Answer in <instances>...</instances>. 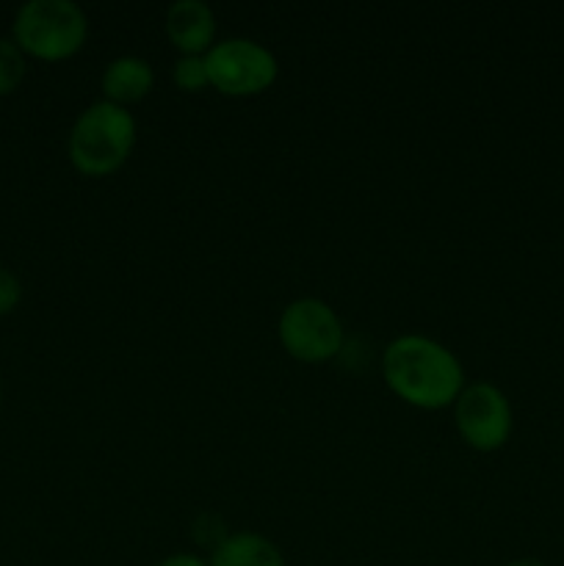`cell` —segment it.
<instances>
[{
	"label": "cell",
	"instance_id": "obj_13",
	"mask_svg": "<svg viewBox=\"0 0 564 566\" xmlns=\"http://www.w3.org/2000/svg\"><path fill=\"white\" fill-rule=\"evenodd\" d=\"M20 302H22V282L17 280L14 271L0 265V315L14 313Z\"/></svg>",
	"mask_w": 564,
	"mask_h": 566
},
{
	"label": "cell",
	"instance_id": "obj_3",
	"mask_svg": "<svg viewBox=\"0 0 564 566\" xmlns=\"http://www.w3.org/2000/svg\"><path fill=\"white\" fill-rule=\"evenodd\" d=\"M11 39L39 61H66L88 39V17L75 0H28L17 9Z\"/></svg>",
	"mask_w": 564,
	"mask_h": 566
},
{
	"label": "cell",
	"instance_id": "obj_5",
	"mask_svg": "<svg viewBox=\"0 0 564 566\" xmlns=\"http://www.w3.org/2000/svg\"><path fill=\"white\" fill-rule=\"evenodd\" d=\"M210 88L224 97H254L280 77V61L265 44L249 36H230L205 53Z\"/></svg>",
	"mask_w": 564,
	"mask_h": 566
},
{
	"label": "cell",
	"instance_id": "obj_2",
	"mask_svg": "<svg viewBox=\"0 0 564 566\" xmlns=\"http://www.w3.org/2000/svg\"><path fill=\"white\" fill-rule=\"evenodd\" d=\"M138 125L127 108L114 103H97L81 111L66 138V155L77 175L111 177L130 160L136 147Z\"/></svg>",
	"mask_w": 564,
	"mask_h": 566
},
{
	"label": "cell",
	"instance_id": "obj_14",
	"mask_svg": "<svg viewBox=\"0 0 564 566\" xmlns=\"http://www.w3.org/2000/svg\"><path fill=\"white\" fill-rule=\"evenodd\" d=\"M155 566H210L208 558L197 556V553H171V556L160 558Z\"/></svg>",
	"mask_w": 564,
	"mask_h": 566
},
{
	"label": "cell",
	"instance_id": "obj_12",
	"mask_svg": "<svg viewBox=\"0 0 564 566\" xmlns=\"http://www.w3.org/2000/svg\"><path fill=\"white\" fill-rule=\"evenodd\" d=\"M191 536L199 547H205L208 553H213L216 547H219L221 542L230 536V531H227L224 520L216 517V514H199L191 525Z\"/></svg>",
	"mask_w": 564,
	"mask_h": 566
},
{
	"label": "cell",
	"instance_id": "obj_15",
	"mask_svg": "<svg viewBox=\"0 0 564 566\" xmlns=\"http://www.w3.org/2000/svg\"><path fill=\"white\" fill-rule=\"evenodd\" d=\"M503 566H551V564L540 562V558H514V562H509Z\"/></svg>",
	"mask_w": 564,
	"mask_h": 566
},
{
	"label": "cell",
	"instance_id": "obj_10",
	"mask_svg": "<svg viewBox=\"0 0 564 566\" xmlns=\"http://www.w3.org/2000/svg\"><path fill=\"white\" fill-rule=\"evenodd\" d=\"M28 61L20 44L9 36H0V97L17 92L20 83L25 81Z\"/></svg>",
	"mask_w": 564,
	"mask_h": 566
},
{
	"label": "cell",
	"instance_id": "obj_8",
	"mask_svg": "<svg viewBox=\"0 0 564 566\" xmlns=\"http://www.w3.org/2000/svg\"><path fill=\"white\" fill-rule=\"evenodd\" d=\"M155 86V70L142 55H119L108 61V66L100 75V88H103L105 103H114L119 108L142 103L149 97Z\"/></svg>",
	"mask_w": 564,
	"mask_h": 566
},
{
	"label": "cell",
	"instance_id": "obj_6",
	"mask_svg": "<svg viewBox=\"0 0 564 566\" xmlns=\"http://www.w3.org/2000/svg\"><path fill=\"white\" fill-rule=\"evenodd\" d=\"M453 426L468 448L479 453H495L509 442L514 429V412L506 392L492 381L464 385L453 401Z\"/></svg>",
	"mask_w": 564,
	"mask_h": 566
},
{
	"label": "cell",
	"instance_id": "obj_4",
	"mask_svg": "<svg viewBox=\"0 0 564 566\" xmlns=\"http://www.w3.org/2000/svg\"><path fill=\"white\" fill-rule=\"evenodd\" d=\"M276 337L285 354L304 365L332 363L343 352L346 329L341 315L324 298L302 296L285 304L276 321Z\"/></svg>",
	"mask_w": 564,
	"mask_h": 566
},
{
	"label": "cell",
	"instance_id": "obj_7",
	"mask_svg": "<svg viewBox=\"0 0 564 566\" xmlns=\"http://www.w3.org/2000/svg\"><path fill=\"white\" fill-rule=\"evenodd\" d=\"M166 39L180 55H205L216 44V14L205 0H177L166 9Z\"/></svg>",
	"mask_w": 564,
	"mask_h": 566
},
{
	"label": "cell",
	"instance_id": "obj_1",
	"mask_svg": "<svg viewBox=\"0 0 564 566\" xmlns=\"http://www.w3.org/2000/svg\"><path fill=\"white\" fill-rule=\"evenodd\" d=\"M382 379L407 407L437 412L453 407L464 390V368L457 354L429 335L393 337L382 352Z\"/></svg>",
	"mask_w": 564,
	"mask_h": 566
},
{
	"label": "cell",
	"instance_id": "obj_9",
	"mask_svg": "<svg viewBox=\"0 0 564 566\" xmlns=\"http://www.w3.org/2000/svg\"><path fill=\"white\" fill-rule=\"evenodd\" d=\"M210 566H288L280 547L254 531H236L208 556Z\"/></svg>",
	"mask_w": 564,
	"mask_h": 566
},
{
	"label": "cell",
	"instance_id": "obj_16",
	"mask_svg": "<svg viewBox=\"0 0 564 566\" xmlns=\"http://www.w3.org/2000/svg\"><path fill=\"white\" fill-rule=\"evenodd\" d=\"M0 403H3V385H0Z\"/></svg>",
	"mask_w": 564,
	"mask_h": 566
},
{
	"label": "cell",
	"instance_id": "obj_11",
	"mask_svg": "<svg viewBox=\"0 0 564 566\" xmlns=\"http://www.w3.org/2000/svg\"><path fill=\"white\" fill-rule=\"evenodd\" d=\"M171 77H175V86L186 94H199L210 88L205 55H177Z\"/></svg>",
	"mask_w": 564,
	"mask_h": 566
}]
</instances>
